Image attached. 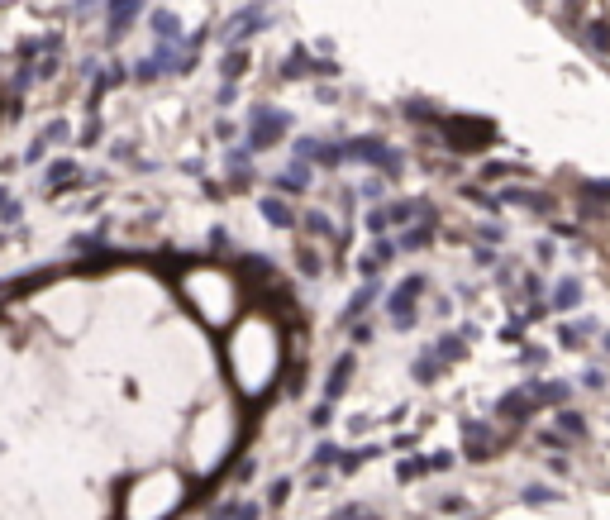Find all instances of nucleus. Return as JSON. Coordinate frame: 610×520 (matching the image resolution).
<instances>
[{
  "label": "nucleus",
  "mask_w": 610,
  "mask_h": 520,
  "mask_svg": "<svg viewBox=\"0 0 610 520\" xmlns=\"http://www.w3.org/2000/svg\"><path fill=\"white\" fill-rule=\"evenodd\" d=\"M234 373H239V387L248 396H263V387L277 377V368H282V339H277V329L263 325V320H248V325L234 334Z\"/></svg>",
  "instance_id": "obj_1"
},
{
  "label": "nucleus",
  "mask_w": 610,
  "mask_h": 520,
  "mask_svg": "<svg viewBox=\"0 0 610 520\" xmlns=\"http://www.w3.org/2000/svg\"><path fill=\"white\" fill-rule=\"evenodd\" d=\"M186 301L196 305V315H201V320L224 325V320L234 315V305H239V287L229 282V273L196 268V273H186Z\"/></svg>",
  "instance_id": "obj_2"
},
{
  "label": "nucleus",
  "mask_w": 610,
  "mask_h": 520,
  "mask_svg": "<svg viewBox=\"0 0 610 520\" xmlns=\"http://www.w3.org/2000/svg\"><path fill=\"white\" fill-rule=\"evenodd\" d=\"M177 496H182V477L172 468L162 472H143L124 496V516L129 520H162L167 511H177Z\"/></svg>",
  "instance_id": "obj_3"
}]
</instances>
